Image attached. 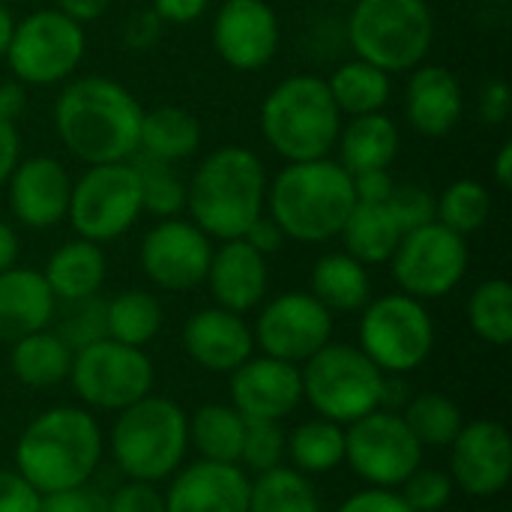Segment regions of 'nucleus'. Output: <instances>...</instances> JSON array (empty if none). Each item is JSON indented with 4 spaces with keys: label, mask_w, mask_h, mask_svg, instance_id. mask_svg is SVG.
Returning <instances> with one entry per match:
<instances>
[{
    "label": "nucleus",
    "mask_w": 512,
    "mask_h": 512,
    "mask_svg": "<svg viewBox=\"0 0 512 512\" xmlns=\"http://www.w3.org/2000/svg\"><path fill=\"white\" fill-rule=\"evenodd\" d=\"M144 108L114 78L84 75L63 87L54 105V129L63 147L84 165L129 162L138 153Z\"/></svg>",
    "instance_id": "1"
},
{
    "label": "nucleus",
    "mask_w": 512,
    "mask_h": 512,
    "mask_svg": "<svg viewBox=\"0 0 512 512\" xmlns=\"http://www.w3.org/2000/svg\"><path fill=\"white\" fill-rule=\"evenodd\" d=\"M264 162L240 144L207 153L186 186L192 222L213 240H240L267 210Z\"/></svg>",
    "instance_id": "2"
},
{
    "label": "nucleus",
    "mask_w": 512,
    "mask_h": 512,
    "mask_svg": "<svg viewBox=\"0 0 512 512\" xmlns=\"http://www.w3.org/2000/svg\"><path fill=\"white\" fill-rule=\"evenodd\" d=\"M351 174L330 156L288 162L267 183V216L297 243H327L354 210Z\"/></svg>",
    "instance_id": "3"
},
{
    "label": "nucleus",
    "mask_w": 512,
    "mask_h": 512,
    "mask_svg": "<svg viewBox=\"0 0 512 512\" xmlns=\"http://www.w3.org/2000/svg\"><path fill=\"white\" fill-rule=\"evenodd\" d=\"M99 459L102 429L81 408H51L39 414L15 444V468L39 495L87 486Z\"/></svg>",
    "instance_id": "4"
},
{
    "label": "nucleus",
    "mask_w": 512,
    "mask_h": 512,
    "mask_svg": "<svg viewBox=\"0 0 512 512\" xmlns=\"http://www.w3.org/2000/svg\"><path fill=\"white\" fill-rule=\"evenodd\" d=\"M342 129L330 87L318 75H291L261 102V135L285 162H312L333 153Z\"/></svg>",
    "instance_id": "5"
},
{
    "label": "nucleus",
    "mask_w": 512,
    "mask_h": 512,
    "mask_svg": "<svg viewBox=\"0 0 512 512\" xmlns=\"http://www.w3.org/2000/svg\"><path fill=\"white\" fill-rule=\"evenodd\" d=\"M189 450V417L162 396H144L120 411L111 429V456L129 480L171 477Z\"/></svg>",
    "instance_id": "6"
},
{
    "label": "nucleus",
    "mask_w": 512,
    "mask_h": 512,
    "mask_svg": "<svg viewBox=\"0 0 512 512\" xmlns=\"http://www.w3.org/2000/svg\"><path fill=\"white\" fill-rule=\"evenodd\" d=\"M354 54L378 69L411 72L423 66L435 42V18L426 0H357L348 18Z\"/></svg>",
    "instance_id": "7"
},
{
    "label": "nucleus",
    "mask_w": 512,
    "mask_h": 512,
    "mask_svg": "<svg viewBox=\"0 0 512 512\" xmlns=\"http://www.w3.org/2000/svg\"><path fill=\"white\" fill-rule=\"evenodd\" d=\"M384 372L354 345L327 342L300 369L303 399L318 417L348 426L381 408Z\"/></svg>",
    "instance_id": "8"
},
{
    "label": "nucleus",
    "mask_w": 512,
    "mask_h": 512,
    "mask_svg": "<svg viewBox=\"0 0 512 512\" xmlns=\"http://www.w3.org/2000/svg\"><path fill=\"white\" fill-rule=\"evenodd\" d=\"M435 345V324L423 300L387 294L369 300L360 318V351L384 372L405 375L426 363Z\"/></svg>",
    "instance_id": "9"
},
{
    "label": "nucleus",
    "mask_w": 512,
    "mask_h": 512,
    "mask_svg": "<svg viewBox=\"0 0 512 512\" xmlns=\"http://www.w3.org/2000/svg\"><path fill=\"white\" fill-rule=\"evenodd\" d=\"M84 48V24L72 21L60 9H39L15 21L3 57L15 81L48 87L75 75L84 60Z\"/></svg>",
    "instance_id": "10"
},
{
    "label": "nucleus",
    "mask_w": 512,
    "mask_h": 512,
    "mask_svg": "<svg viewBox=\"0 0 512 512\" xmlns=\"http://www.w3.org/2000/svg\"><path fill=\"white\" fill-rule=\"evenodd\" d=\"M141 213V183L132 162L90 165L72 183L66 219L81 240L99 246L111 243L123 237Z\"/></svg>",
    "instance_id": "11"
},
{
    "label": "nucleus",
    "mask_w": 512,
    "mask_h": 512,
    "mask_svg": "<svg viewBox=\"0 0 512 512\" xmlns=\"http://www.w3.org/2000/svg\"><path fill=\"white\" fill-rule=\"evenodd\" d=\"M69 381L81 402L102 411H123L153 393V363L141 348L105 336L72 354Z\"/></svg>",
    "instance_id": "12"
},
{
    "label": "nucleus",
    "mask_w": 512,
    "mask_h": 512,
    "mask_svg": "<svg viewBox=\"0 0 512 512\" xmlns=\"http://www.w3.org/2000/svg\"><path fill=\"white\" fill-rule=\"evenodd\" d=\"M345 462L378 489L402 486L423 462V447L405 426L399 411H372L345 429Z\"/></svg>",
    "instance_id": "13"
},
{
    "label": "nucleus",
    "mask_w": 512,
    "mask_h": 512,
    "mask_svg": "<svg viewBox=\"0 0 512 512\" xmlns=\"http://www.w3.org/2000/svg\"><path fill=\"white\" fill-rule=\"evenodd\" d=\"M390 264L402 294L414 300H438L453 294L465 279L468 240L441 222H429L402 234Z\"/></svg>",
    "instance_id": "14"
},
{
    "label": "nucleus",
    "mask_w": 512,
    "mask_h": 512,
    "mask_svg": "<svg viewBox=\"0 0 512 512\" xmlns=\"http://www.w3.org/2000/svg\"><path fill=\"white\" fill-rule=\"evenodd\" d=\"M255 345L276 360L306 363L333 336V312L309 291H288L273 297L255 321Z\"/></svg>",
    "instance_id": "15"
},
{
    "label": "nucleus",
    "mask_w": 512,
    "mask_h": 512,
    "mask_svg": "<svg viewBox=\"0 0 512 512\" xmlns=\"http://www.w3.org/2000/svg\"><path fill=\"white\" fill-rule=\"evenodd\" d=\"M141 270L165 291H192L207 279L213 258L210 237L186 219H159L141 240Z\"/></svg>",
    "instance_id": "16"
},
{
    "label": "nucleus",
    "mask_w": 512,
    "mask_h": 512,
    "mask_svg": "<svg viewBox=\"0 0 512 512\" xmlns=\"http://www.w3.org/2000/svg\"><path fill=\"white\" fill-rule=\"evenodd\" d=\"M450 480L471 498H495L512 477L510 432L498 420L465 423L450 444Z\"/></svg>",
    "instance_id": "17"
},
{
    "label": "nucleus",
    "mask_w": 512,
    "mask_h": 512,
    "mask_svg": "<svg viewBox=\"0 0 512 512\" xmlns=\"http://www.w3.org/2000/svg\"><path fill=\"white\" fill-rule=\"evenodd\" d=\"M213 48L231 69H264L279 51L276 12L264 0H225L213 18Z\"/></svg>",
    "instance_id": "18"
},
{
    "label": "nucleus",
    "mask_w": 512,
    "mask_h": 512,
    "mask_svg": "<svg viewBox=\"0 0 512 512\" xmlns=\"http://www.w3.org/2000/svg\"><path fill=\"white\" fill-rule=\"evenodd\" d=\"M6 186H9L12 216L21 225L33 231H45L66 219L72 180L54 156L18 159Z\"/></svg>",
    "instance_id": "19"
},
{
    "label": "nucleus",
    "mask_w": 512,
    "mask_h": 512,
    "mask_svg": "<svg viewBox=\"0 0 512 512\" xmlns=\"http://www.w3.org/2000/svg\"><path fill=\"white\" fill-rule=\"evenodd\" d=\"M231 399L243 420H285L303 399L300 369L276 357H249L231 372Z\"/></svg>",
    "instance_id": "20"
},
{
    "label": "nucleus",
    "mask_w": 512,
    "mask_h": 512,
    "mask_svg": "<svg viewBox=\"0 0 512 512\" xmlns=\"http://www.w3.org/2000/svg\"><path fill=\"white\" fill-rule=\"evenodd\" d=\"M246 468L228 462H195L165 492V512H249Z\"/></svg>",
    "instance_id": "21"
},
{
    "label": "nucleus",
    "mask_w": 512,
    "mask_h": 512,
    "mask_svg": "<svg viewBox=\"0 0 512 512\" xmlns=\"http://www.w3.org/2000/svg\"><path fill=\"white\" fill-rule=\"evenodd\" d=\"M183 348L201 369L231 375L237 366H243L252 357L255 336H252V327L243 321V315L213 306V309L195 312L186 321Z\"/></svg>",
    "instance_id": "22"
},
{
    "label": "nucleus",
    "mask_w": 512,
    "mask_h": 512,
    "mask_svg": "<svg viewBox=\"0 0 512 512\" xmlns=\"http://www.w3.org/2000/svg\"><path fill=\"white\" fill-rule=\"evenodd\" d=\"M204 282L210 285L216 306L243 315L255 309L267 294V285H270L267 258L255 252L243 237L225 240L219 249H213Z\"/></svg>",
    "instance_id": "23"
},
{
    "label": "nucleus",
    "mask_w": 512,
    "mask_h": 512,
    "mask_svg": "<svg viewBox=\"0 0 512 512\" xmlns=\"http://www.w3.org/2000/svg\"><path fill=\"white\" fill-rule=\"evenodd\" d=\"M465 111V93L459 78L447 66L411 69L405 90V117L426 138L450 135Z\"/></svg>",
    "instance_id": "24"
},
{
    "label": "nucleus",
    "mask_w": 512,
    "mask_h": 512,
    "mask_svg": "<svg viewBox=\"0 0 512 512\" xmlns=\"http://www.w3.org/2000/svg\"><path fill=\"white\" fill-rule=\"evenodd\" d=\"M57 300L39 270L9 267L0 273V342H18L48 330Z\"/></svg>",
    "instance_id": "25"
},
{
    "label": "nucleus",
    "mask_w": 512,
    "mask_h": 512,
    "mask_svg": "<svg viewBox=\"0 0 512 512\" xmlns=\"http://www.w3.org/2000/svg\"><path fill=\"white\" fill-rule=\"evenodd\" d=\"M333 150H339V165L348 174L390 168L399 156V126L381 111L351 117L342 123Z\"/></svg>",
    "instance_id": "26"
},
{
    "label": "nucleus",
    "mask_w": 512,
    "mask_h": 512,
    "mask_svg": "<svg viewBox=\"0 0 512 512\" xmlns=\"http://www.w3.org/2000/svg\"><path fill=\"white\" fill-rule=\"evenodd\" d=\"M105 273H108V261H105L102 246L81 240V237L72 243H63L42 270L54 300L60 303L96 297L105 282Z\"/></svg>",
    "instance_id": "27"
},
{
    "label": "nucleus",
    "mask_w": 512,
    "mask_h": 512,
    "mask_svg": "<svg viewBox=\"0 0 512 512\" xmlns=\"http://www.w3.org/2000/svg\"><path fill=\"white\" fill-rule=\"evenodd\" d=\"M309 285V294L330 312H363V306L372 300L369 270L348 252H330L318 258Z\"/></svg>",
    "instance_id": "28"
},
{
    "label": "nucleus",
    "mask_w": 512,
    "mask_h": 512,
    "mask_svg": "<svg viewBox=\"0 0 512 512\" xmlns=\"http://www.w3.org/2000/svg\"><path fill=\"white\" fill-rule=\"evenodd\" d=\"M198 147H201V123L192 111L177 105H159L153 111H144L138 153L174 165L180 159H189Z\"/></svg>",
    "instance_id": "29"
},
{
    "label": "nucleus",
    "mask_w": 512,
    "mask_h": 512,
    "mask_svg": "<svg viewBox=\"0 0 512 512\" xmlns=\"http://www.w3.org/2000/svg\"><path fill=\"white\" fill-rule=\"evenodd\" d=\"M339 237L345 240V252L351 258L372 267V264H390L402 240V228L387 204H354Z\"/></svg>",
    "instance_id": "30"
},
{
    "label": "nucleus",
    "mask_w": 512,
    "mask_h": 512,
    "mask_svg": "<svg viewBox=\"0 0 512 512\" xmlns=\"http://www.w3.org/2000/svg\"><path fill=\"white\" fill-rule=\"evenodd\" d=\"M72 354L75 351L57 333L39 330L12 342L9 366L15 378L27 387H54L69 378Z\"/></svg>",
    "instance_id": "31"
},
{
    "label": "nucleus",
    "mask_w": 512,
    "mask_h": 512,
    "mask_svg": "<svg viewBox=\"0 0 512 512\" xmlns=\"http://www.w3.org/2000/svg\"><path fill=\"white\" fill-rule=\"evenodd\" d=\"M285 456L291 468L306 477L330 474L345 462V426L333 420H306L291 435H285Z\"/></svg>",
    "instance_id": "32"
},
{
    "label": "nucleus",
    "mask_w": 512,
    "mask_h": 512,
    "mask_svg": "<svg viewBox=\"0 0 512 512\" xmlns=\"http://www.w3.org/2000/svg\"><path fill=\"white\" fill-rule=\"evenodd\" d=\"M330 96L336 102V108L342 111V117H360V114H375L387 105L390 99V75L360 57L342 63L330 81Z\"/></svg>",
    "instance_id": "33"
},
{
    "label": "nucleus",
    "mask_w": 512,
    "mask_h": 512,
    "mask_svg": "<svg viewBox=\"0 0 512 512\" xmlns=\"http://www.w3.org/2000/svg\"><path fill=\"white\" fill-rule=\"evenodd\" d=\"M246 420L234 405H204L189 417V444L207 462H240Z\"/></svg>",
    "instance_id": "34"
},
{
    "label": "nucleus",
    "mask_w": 512,
    "mask_h": 512,
    "mask_svg": "<svg viewBox=\"0 0 512 512\" xmlns=\"http://www.w3.org/2000/svg\"><path fill=\"white\" fill-rule=\"evenodd\" d=\"M249 512H321V498L297 468H270L249 489Z\"/></svg>",
    "instance_id": "35"
},
{
    "label": "nucleus",
    "mask_w": 512,
    "mask_h": 512,
    "mask_svg": "<svg viewBox=\"0 0 512 512\" xmlns=\"http://www.w3.org/2000/svg\"><path fill=\"white\" fill-rule=\"evenodd\" d=\"M108 339L144 348L162 327V306L147 291H123L105 303Z\"/></svg>",
    "instance_id": "36"
},
{
    "label": "nucleus",
    "mask_w": 512,
    "mask_h": 512,
    "mask_svg": "<svg viewBox=\"0 0 512 512\" xmlns=\"http://www.w3.org/2000/svg\"><path fill=\"white\" fill-rule=\"evenodd\" d=\"M402 420L411 429V435L420 441V447H432V450L450 447L456 441V435L462 432V426H465L459 405L453 399L441 396V393L414 396L405 405Z\"/></svg>",
    "instance_id": "37"
},
{
    "label": "nucleus",
    "mask_w": 512,
    "mask_h": 512,
    "mask_svg": "<svg viewBox=\"0 0 512 512\" xmlns=\"http://www.w3.org/2000/svg\"><path fill=\"white\" fill-rule=\"evenodd\" d=\"M468 321L471 330L495 345L504 348L512 342V285L507 279H486L474 288L468 300Z\"/></svg>",
    "instance_id": "38"
},
{
    "label": "nucleus",
    "mask_w": 512,
    "mask_h": 512,
    "mask_svg": "<svg viewBox=\"0 0 512 512\" xmlns=\"http://www.w3.org/2000/svg\"><path fill=\"white\" fill-rule=\"evenodd\" d=\"M132 168L141 183V207L156 219H174L186 210V183L177 177L171 162L150 159L144 153L132 156Z\"/></svg>",
    "instance_id": "39"
},
{
    "label": "nucleus",
    "mask_w": 512,
    "mask_h": 512,
    "mask_svg": "<svg viewBox=\"0 0 512 512\" xmlns=\"http://www.w3.org/2000/svg\"><path fill=\"white\" fill-rule=\"evenodd\" d=\"M489 213H492L489 189L480 180H456L441 192L435 222L456 231L459 237H468L489 222Z\"/></svg>",
    "instance_id": "40"
},
{
    "label": "nucleus",
    "mask_w": 512,
    "mask_h": 512,
    "mask_svg": "<svg viewBox=\"0 0 512 512\" xmlns=\"http://www.w3.org/2000/svg\"><path fill=\"white\" fill-rule=\"evenodd\" d=\"M72 351L78 348H87L99 339L108 336V327H105V300L96 297H84V300H69L63 303V312H60V324L54 330Z\"/></svg>",
    "instance_id": "41"
},
{
    "label": "nucleus",
    "mask_w": 512,
    "mask_h": 512,
    "mask_svg": "<svg viewBox=\"0 0 512 512\" xmlns=\"http://www.w3.org/2000/svg\"><path fill=\"white\" fill-rule=\"evenodd\" d=\"M285 459V432L276 420H246L240 462L243 468L264 474L270 468H279Z\"/></svg>",
    "instance_id": "42"
},
{
    "label": "nucleus",
    "mask_w": 512,
    "mask_h": 512,
    "mask_svg": "<svg viewBox=\"0 0 512 512\" xmlns=\"http://www.w3.org/2000/svg\"><path fill=\"white\" fill-rule=\"evenodd\" d=\"M405 504L414 512H438L444 510L453 498V480L444 471L435 468H417L405 483L402 492Z\"/></svg>",
    "instance_id": "43"
},
{
    "label": "nucleus",
    "mask_w": 512,
    "mask_h": 512,
    "mask_svg": "<svg viewBox=\"0 0 512 512\" xmlns=\"http://www.w3.org/2000/svg\"><path fill=\"white\" fill-rule=\"evenodd\" d=\"M387 207H390V213L396 216V222H399V228H402V234H408V231H414V228H423V225H429V222H435V216H438V198L429 192V189H423V186H393V195H390V201H387Z\"/></svg>",
    "instance_id": "44"
},
{
    "label": "nucleus",
    "mask_w": 512,
    "mask_h": 512,
    "mask_svg": "<svg viewBox=\"0 0 512 512\" xmlns=\"http://www.w3.org/2000/svg\"><path fill=\"white\" fill-rule=\"evenodd\" d=\"M108 512H165V495L156 489V483L129 480L111 495Z\"/></svg>",
    "instance_id": "45"
},
{
    "label": "nucleus",
    "mask_w": 512,
    "mask_h": 512,
    "mask_svg": "<svg viewBox=\"0 0 512 512\" xmlns=\"http://www.w3.org/2000/svg\"><path fill=\"white\" fill-rule=\"evenodd\" d=\"M39 512H108V504L87 486L51 492L39 498Z\"/></svg>",
    "instance_id": "46"
},
{
    "label": "nucleus",
    "mask_w": 512,
    "mask_h": 512,
    "mask_svg": "<svg viewBox=\"0 0 512 512\" xmlns=\"http://www.w3.org/2000/svg\"><path fill=\"white\" fill-rule=\"evenodd\" d=\"M39 498L18 471H0V512H39Z\"/></svg>",
    "instance_id": "47"
},
{
    "label": "nucleus",
    "mask_w": 512,
    "mask_h": 512,
    "mask_svg": "<svg viewBox=\"0 0 512 512\" xmlns=\"http://www.w3.org/2000/svg\"><path fill=\"white\" fill-rule=\"evenodd\" d=\"M339 512H414V510L405 504V498H402L399 492L372 486V489H363V492L351 495V498L339 507Z\"/></svg>",
    "instance_id": "48"
},
{
    "label": "nucleus",
    "mask_w": 512,
    "mask_h": 512,
    "mask_svg": "<svg viewBox=\"0 0 512 512\" xmlns=\"http://www.w3.org/2000/svg\"><path fill=\"white\" fill-rule=\"evenodd\" d=\"M393 186H396V180L390 177L387 168L351 174V189H354L357 204H387L393 195Z\"/></svg>",
    "instance_id": "49"
},
{
    "label": "nucleus",
    "mask_w": 512,
    "mask_h": 512,
    "mask_svg": "<svg viewBox=\"0 0 512 512\" xmlns=\"http://www.w3.org/2000/svg\"><path fill=\"white\" fill-rule=\"evenodd\" d=\"M159 33H162V18L153 9H141L126 21L123 39L132 51H147L159 39Z\"/></svg>",
    "instance_id": "50"
},
{
    "label": "nucleus",
    "mask_w": 512,
    "mask_h": 512,
    "mask_svg": "<svg viewBox=\"0 0 512 512\" xmlns=\"http://www.w3.org/2000/svg\"><path fill=\"white\" fill-rule=\"evenodd\" d=\"M512 111V93L507 81H489L480 93V117L492 126H501Z\"/></svg>",
    "instance_id": "51"
},
{
    "label": "nucleus",
    "mask_w": 512,
    "mask_h": 512,
    "mask_svg": "<svg viewBox=\"0 0 512 512\" xmlns=\"http://www.w3.org/2000/svg\"><path fill=\"white\" fill-rule=\"evenodd\" d=\"M243 240H246L255 252H261V255L267 258V255H273V252H279V249L285 246V240H288V237H285V234H282V228H279V225L264 213V216H258V219L252 222V228L246 231V237H243Z\"/></svg>",
    "instance_id": "52"
},
{
    "label": "nucleus",
    "mask_w": 512,
    "mask_h": 512,
    "mask_svg": "<svg viewBox=\"0 0 512 512\" xmlns=\"http://www.w3.org/2000/svg\"><path fill=\"white\" fill-rule=\"evenodd\" d=\"M210 0H153V12L162 18V24H192L201 18Z\"/></svg>",
    "instance_id": "53"
},
{
    "label": "nucleus",
    "mask_w": 512,
    "mask_h": 512,
    "mask_svg": "<svg viewBox=\"0 0 512 512\" xmlns=\"http://www.w3.org/2000/svg\"><path fill=\"white\" fill-rule=\"evenodd\" d=\"M21 159V138H18V129L15 123L9 120H0V186H6L9 174L15 171Z\"/></svg>",
    "instance_id": "54"
},
{
    "label": "nucleus",
    "mask_w": 512,
    "mask_h": 512,
    "mask_svg": "<svg viewBox=\"0 0 512 512\" xmlns=\"http://www.w3.org/2000/svg\"><path fill=\"white\" fill-rule=\"evenodd\" d=\"M27 108V90L21 81H3L0 84V120L15 123Z\"/></svg>",
    "instance_id": "55"
},
{
    "label": "nucleus",
    "mask_w": 512,
    "mask_h": 512,
    "mask_svg": "<svg viewBox=\"0 0 512 512\" xmlns=\"http://www.w3.org/2000/svg\"><path fill=\"white\" fill-rule=\"evenodd\" d=\"M111 6V0H57L54 9H60L63 15H69L78 24L96 21L99 15H105V9Z\"/></svg>",
    "instance_id": "56"
},
{
    "label": "nucleus",
    "mask_w": 512,
    "mask_h": 512,
    "mask_svg": "<svg viewBox=\"0 0 512 512\" xmlns=\"http://www.w3.org/2000/svg\"><path fill=\"white\" fill-rule=\"evenodd\" d=\"M15 258H18V234L9 228V222L0 219V273L15 267Z\"/></svg>",
    "instance_id": "57"
},
{
    "label": "nucleus",
    "mask_w": 512,
    "mask_h": 512,
    "mask_svg": "<svg viewBox=\"0 0 512 512\" xmlns=\"http://www.w3.org/2000/svg\"><path fill=\"white\" fill-rule=\"evenodd\" d=\"M492 174H495V183L501 189H510L512 186V144H501L498 156H495V165H492Z\"/></svg>",
    "instance_id": "58"
},
{
    "label": "nucleus",
    "mask_w": 512,
    "mask_h": 512,
    "mask_svg": "<svg viewBox=\"0 0 512 512\" xmlns=\"http://www.w3.org/2000/svg\"><path fill=\"white\" fill-rule=\"evenodd\" d=\"M12 27H15V18H12V12L6 9V3L0 0V57L6 54V45H9Z\"/></svg>",
    "instance_id": "59"
}]
</instances>
